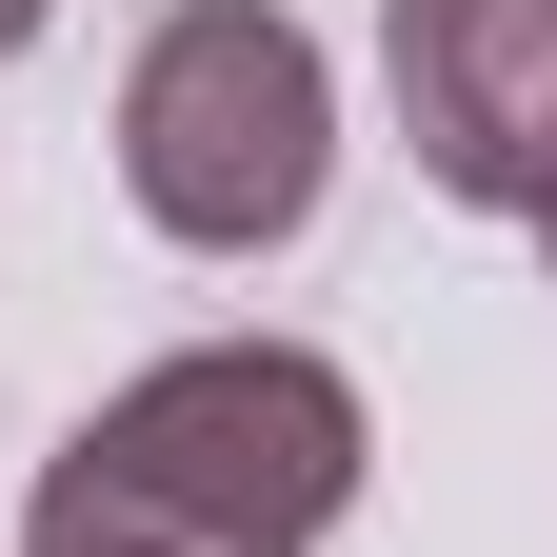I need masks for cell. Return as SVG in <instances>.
Returning a JSON list of instances; mask_svg holds the SVG:
<instances>
[{
    "label": "cell",
    "instance_id": "1",
    "mask_svg": "<svg viewBox=\"0 0 557 557\" xmlns=\"http://www.w3.org/2000/svg\"><path fill=\"white\" fill-rule=\"evenodd\" d=\"M379 418L319 338H180L40 458L21 557H319L359 518Z\"/></svg>",
    "mask_w": 557,
    "mask_h": 557
},
{
    "label": "cell",
    "instance_id": "2",
    "mask_svg": "<svg viewBox=\"0 0 557 557\" xmlns=\"http://www.w3.org/2000/svg\"><path fill=\"white\" fill-rule=\"evenodd\" d=\"M338 180V81L278 0H180L120 60V199L180 259H278Z\"/></svg>",
    "mask_w": 557,
    "mask_h": 557
},
{
    "label": "cell",
    "instance_id": "3",
    "mask_svg": "<svg viewBox=\"0 0 557 557\" xmlns=\"http://www.w3.org/2000/svg\"><path fill=\"white\" fill-rule=\"evenodd\" d=\"M379 60H398L418 180L478 199V220H537V180H557V0H379Z\"/></svg>",
    "mask_w": 557,
    "mask_h": 557
},
{
    "label": "cell",
    "instance_id": "4",
    "mask_svg": "<svg viewBox=\"0 0 557 557\" xmlns=\"http://www.w3.org/2000/svg\"><path fill=\"white\" fill-rule=\"evenodd\" d=\"M21 40H40V0H0V60H21Z\"/></svg>",
    "mask_w": 557,
    "mask_h": 557
},
{
    "label": "cell",
    "instance_id": "5",
    "mask_svg": "<svg viewBox=\"0 0 557 557\" xmlns=\"http://www.w3.org/2000/svg\"><path fill=\"white\" fill-rule=\"evenodd\" d=\"M537 259H557V180H537Z\"/></svg>",
    "mask_w": 557,
    "mask_h": 557
}]
</instances>
